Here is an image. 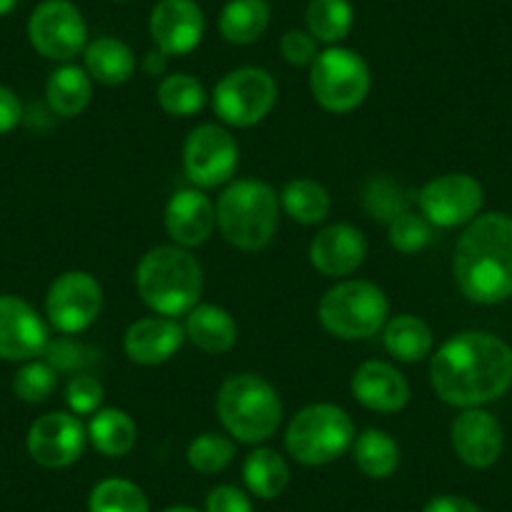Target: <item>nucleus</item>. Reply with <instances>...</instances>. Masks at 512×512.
Returning <instances> with one entry per match:
<instances>
[{"label": "nucleus", "mask_w": 512, "mask_h": 512, "mask_svg": "<svg viewBox=\"0 0 512 512\" xmlns=\"http://www.w3.org/2000/svg\"><path fill=\"white\" fill-rule=\"evenodd\" d=\"M437 397L452 407H480L512 387V349L487 332H462L447 339L430 362Z\"/></svg>", "instance_id": "f257e3e1"}, {"label": "nucleus", "mask_w": 512, "mask_h": 512, "mask_svg": "<svg viewBox=\"0 0 512 512\" xmlns=\"http://www.w3.org/2000/svg\"><path fill=\"white\" fill-rule=\"evenodd\" d=\"M455 282L470 302L497 304L512 297V219L477 216L455 246Z\"/></svg>", "instance_id": "f03ea898"}, {"label": "nucleus", "mask_w": 512, "mask_h": 512, "mask_svg": "<svg viewBox=\"0 0 512 512\" xmlns=\"http://www.w3.org/2000/svg\"><path fill=\"white\" fill-rule=\"evenodd\" d=\"M139 297L159 317H186L199 304L204 272L196 256L181 246H156L136 267Z\"/></svg>", "instance_id": "7ed1b4c3"}, {"label": "nucleus", "mask_w": 512, "mask_h": 512, "mask_svg": "<svg viewBox=\"0 0 512 512\" xmlns=\"http://www.w3.org/2000/svg\"><path fill=\"white\" fill-rule=\"evenodd\" d=\"M279 196L264 181H231L216 201V226L236 249H264L279 226Z\"/></svg>", "instance_id": "20e7f679"}, {"label": "nucleus", "mask_w": 512, "mask_h": 512, "mask_svg": "<svg viewBox=\"0 0 512 512\" xmlns=\"http://www.w3.org/2000/svg\"><path fill=\"white\" fill-rule=\"evenodd\" d=\"M216 415L239 442H264L282 425V400L277 390L259 374H231L216 395Z\"/></svg>", "instance_id": "39448f33"}, {"label": "nucleus", "mask_w": 512, "mask_h": 512, "mask_svg": "<svg viewBox=\"0 0 512 512\" xmlns=\"http://www.w3.org/2000/svg\"><path fill=\"white\" fill-rule=\"evenodd\" d=\"M317 314L322 327L337 339H367L387 324L390 302L377 284L347 279L324 294Z\"/></svg>", "instance_id": "423d86ee"}, {"label": "nucleus", "mask_w": 512, "mask_h": 512, "mask_svg": "<svg viewBox=\"0 0 512 512\" xmlns=\"http://www.w3.org/2000/svg\"><path fill=\"white\" fill-rule=\"evenodd\" d=\"M284 442L289 455L302 465H329L354 445V422L342 407L317 402L297 412Z\"/></svg>", "instance_id": "0eeeda50"}, {"label": "nucleus", "mask_w": 512, "mask_h": 512, "mask_svg": "<svg viewBox=\"0 0 512 512\" xmlns=\"http://www.w3.org/2000/svg\"><path fill=\"white\" fill-rule=\"evenodd\" d=\"M309 88L324 111L349 113L364 103L372 88V76L359 53L329 46L309 66Z\"/></svg>", "instance_id": "6e6552de"}, {"label": "nucleus", "mask_w": 512, "mask_h": 512, "mask_svg": "<svg viewBox=\"0 0 512 512\" xmlns=\"http://www.w3.org/2000/svg\"><path fill=\"white\" fill-rule=\"evenodd\" d=\"M279 88L272 73L256 66L229 71L211 93V106L226 126L249 128L262 123L277 106Z\"/></svg>", "instance_id": "1a4fd4ad"}, {"label": "nucleus", "mask_w": 512, "mask_h": 512, "mask_svg": "<svg viewBox=\"0 0 512 512\" xmlns=\"http://www.w3.org/2000/svg\"><path fill=\"white\" fill-rule=\"evenodd\" d=\"M28 41L51 61L68 63L88 46V26L71 0H43L28 18Z\"/></svg>", "instance_id": "9d476101"}, {"label": "nucleus", "mask_w": 512, "mask_h": 512, "mask_svg": "<svg viewBox=\"0 0 512 512\" xmlns=\"http://www.w3.org/2000/svg\"><path fill=\"white\" fill-rule=\"evenodd\" d=\"M239 166V144L224 126L201 123L184 144V171L201 189L229 184Z\"/></svg>", "instance_id": "9b49d317"}, {"label": "nucleus", "mask_w": 512, "mask_h": 512, "mask_svg": "<svg viewBox=\"0 0 512 512\" xmlns=\"http://www.w3.org/2000/svg\"><path fill=\"white\" fill-rule=\"evenodd\" d=\"M103 309V289L88 272H66L51 284L46 297L48 322L63 334L91 327Z\"/></svg>", "instance_id": "f8f14e48"}, {"label": "nucleus", "mask_w": 512, "mask_h": 512, "mask_svg": "<svg viewBox=\"0 0 512 512\" xmlns=\"http://www.w3.org/2000/svg\"><path fill=\"white\" fill-rule=\"evenodd\" d=\"M482 201H485V194H482L480 181L467 174L435 176L417 194L420 214L432 226H442V229L470 224L480 214Z\"/></svg>", "instance_id": "ddd939ff"}, {"label": "nucleus", "mask_w": 512, "mask_h": 512, "mask_svg": "<svg viewBox=\"0 0 512 512\" xmlns=\"http://www.w3.org/2000/svg\"><path fill=\"white\" fill-rule=\"evenodd\" d=\"M88 432L71 412H48L38 417L28 430V452L48 470L73 465L86 450Z\"/></svg>", "instance_id": "4468645a"}, {"label": "nucleus", "mask_w": 512, "mask_h": 512, "mask_svg": "<svg viewBox=\"0 0 512 512\" xmlns=\"http://www.w3.org/2000/svg\"><path fill=\"white\" fill-rule=\"evenodd\" d=\"M48 327L41 314L21 297H0V359L31 362L48 347Z\"/></svg>", "instance_id": "2eb2a0df"}, {"label": "nucleus", "mask_w": 512, "mask_h": 512, "mask_svg": "<svg viewBox=\"0 0 512 512\" xmlns=\"http://www.w3.org/2000/svg\"><path fill=\"white\" fill-rule=\"evenodd\" d=\"M149 33L166 56H186L204 38V11L196 0H159L151 11Z\"/></svg>", "instance_id": "dca6fc26"}, {"label": "nucleus", "mask_w": 512, "mask_h": 512, "mask_svg": "<svg viewBox=\"0 0 512 512\" xmlns=\"http://www.w3.org/2000/svg\"><path fill=\"white\" fill-rule=\"evenodd\" d=\"M450 437L457 457L475 470L495 465L502 455V442H505L500 422L480 407H470L457 415Z\"/></svg>", "instance_id": "f3484780"}, {"label": "nucleus", "mask_w": 512, "mask_h": 512, "mask_svg": "<svg viewBox=\"0 0 512 512\" xmlns=\"http://www.w3.org/2000/svg\"><path fill=\"white\" fill-rule=\"evenodd\" d=\"M367 239L352 224L324 226L309 244V262L324 277H349L362 267Z\"/></svg>", "instance_id": "a211bd4d"}, {"label": "nucleus", "mask_w": 512, "mask_h": 512, "mask_svg": "<svg viewBox=\"0 0 512 512\" xmlns=\"http://www.w3.org/2000/svg\"><path fill=\"white\" fill-rule=\"evenodd\" d=\"M352 395L362 407L372 412H400L410 400V384L405 374L390 362L369 359L352 374Z\"/></svg>", "instance_id": "6ab92c4d"}, {"label": "nucleus", "mask_w": 512, "mask_h": 512, "mask_svg": "<svg viewBox=\"0 0 512 512\" xmlns=\"http://www.w3.org/2000/svg\"><path fill=\"white\" fill-rule=\"evenodd\" d=\"M184 327L171 317H144L123 334L126 357L141 367H156L174 357L184 344Z\"/></svg>", "instance_id": "aec40b11"}, {"label": "nucleus", "mask_w": 512, "mask_h": 512, "mask_svg": "<svg viewBox=\"0 0 512 512\" xmlns=\"http://www.w3.org/2000/svg\"><path fill=\"white\" fill-rule=\"evenodd\" d=\"M166 234L181 249L201 246L216 229V206L196 189H181L166 204Z\"/></svg>", "instance_id": "412c9836"}, {"label": "nucleus", "mask_w": 512, "mask_h": 512, "mask_svg": "<svg viewBox=\"0 0 512 512\" xmlns=\"http://www.w3.org/2000/svg\"><path fill=\"white\" fill-rule=\"evenodd\" d=\"M186 337L206 354H224L236 344L239 329L234 317L216 304H196L186 314Z\"/></svg>", "instance_id": "4be33fe9"}, {"label": "nucleus", "mask_w": 512, "mask_h": 512, "mask_svg": "<svg viewBox=\"0 0 512 512\" xmlns=\"http://www.w3.org/2000/svg\"><path fill=\"white\" fill-rule=\"evenodd\" d=\"M83 61H86L88 76L103 86H121L136 71L134 51L121 38L113 36H101L88 43Z\"/></svg>", "instance_id": "5701e85b"}, {"label": "nucleus", "mask_w": 512, "mask_h": 512, "mask_svg": "<svg viewBox=\"0 0 512 512\" xmlns=\"http://www.w3.org/2000/svg\"><path fill=\"white\" fill-rule=\"evenodd\" d=\"M93 96V78L88 76L86 68L63 63L61 68L51 73L46 86L48 106L53 113L63 118L81 116L88 108Z\"/></svg>", "instance_id": "b1692460"}, {"label": "nucleus", "mask_w": 512, "mask_h": 512, "mask_svg": "<svg viewBox=\"0 0 512 512\" xmlns=\"http://www.w3.org/2000/svg\"><path fill=\"white\" fill-rule=\"evenodd\" d=\"M269 21L267 0H229L219 13V33L234 46H251L267 33Z\"/></svg>", "instance_id": "393cba45"}, {"label": "nucleus", "mask_w": 512, "mask_h": 512, "mask_svg": "<svg viewBox=\"0 0 512 512\" xmlns=\"http://www.w3.org/2000/svg\"><path fill=\"white\" fill-rule=\"evenodd\" d=\"M384 349L400 362H420L432 352V329L415 314H397L382 327Z\"/></svg>", "instance_id": "a878e982"}, {"label": "nucleus", "mask_w": 512, "mask_h": 512, "mask_svg": "<svg viewBox=\"0 0 512 512\" xmlns=\"http://www.w3.org/2000/svg\"><path fill=\"white\" fill-rule=\"evenodd\" d=\"M86 432L91 445L106 457L128 455V452L134 450L136 437H139L134 417L123 410H116V407L98 410L91 417V422H88Z\"/></svg>", "instance_id": "bb28decb"}, {"label": "nucleus", "mask_w": 512, "mask_h": 512, "mask_svg": "<svg viewBox=\"0 0 512 512\" xmlns=\"http://www.w3.org/2000/svg\"><path fill=\"white\" fill-rule=\"evenodd\" d=\"M241 475H244V482L251 495L262 497V500H274L289 485L287 460L277 450H272V447H256L244 460Z\"/></svg>", "instance_id": "cd10ccee"}, {"label": "nucleus", "mask_w": 512, "mask_h": 512, "mask_svg": "<svg viewBox=\"0 0 512 512\" xmlns=\"http://www.w3.org/2000/svg\"><path fill=\"white\" fill-rule=\"evenodd\" d=\"M352 452L359 470L372 477V480L390 477L400 465V445H397V440L390 432L377 430V427L364 430L362 435L354 437Z\"/></svg>", "instance_id": "c85d7f7f"}, {"label": "nucleus", "mask_w": 512, "mask_h": 512, "mask_svg": "<svg viewBox=\"0 0 512 512\" xmlns=\"http://www.w3.org/2000/svg\"><path fill=\"white\" fill-rule=\"evenodd\" d=\"M279 204L297 224L312 226L327 219L332 211V196L319 181L294 179L282 189Z\"/></svg>", "instance_id": "c756f323"}, {"label": "nucleus", "mask_w": 512, "mask_h": 512, "mask_svg": "<svg viewBox=\"0 0 512 512\" xmlns=\"http://www.w3.org/2000/svg\"><path fill=\"white\" fill-rule=\"evenodd\" d=\"M307 31L317 38V43L344 41L354 26V8L349 0H309L307 6Z\"/></svg>", "instance_id": "7c9ffc66"}, {"label": "nucleus", "mask_w": 512, "mask_h": 512, "mask_svg": "<svg viewBox=\"0 0 512 512\" xmlns=\"http://www.w3.org/2000/svg\"><path fill=\"white\" fill-rule=\"evenodd\" d=\"M88 512H151L149 497L136 482L106 477L88 495Z\"/></svg>", "instance_id": "2f4dec72"}, {"label": "nucleus", "mask_w": 512, "mask_h": 512, "mask_svg": "<svg viewBox=\"0 0 512 512\" xmlns=\"http://www.w3.org/2000/svg\"><path fill=\"white\" fill-rule=\"evenodd\" d=\"M156 98H159L161 108L176 118H189L206 106L204 86L194 76H189V73H171V76H166L159 83Z\"/></svg>", "instance_id": "473e14b6"}, {"label": "nucleus", "mask_w": 512, "mask_h": 512, "mask_svg": "<svg viewBox=\"0 0 512 512\" xmlns=\"http://www.w3.org/2000/svg\"><path fill=\"white\" fill-rule=\"evenodd\" d=\"M234 442L226 435H216V432H204L196 440H191L189 450H186V460L201 475H216V472L226 470L234 460Z\"/></svg>", "instance_id": "72a5a7b5"}, {"label": "nucleus", "mask_w": 512, "mask_h": 512, "mask_svg": "<svg viewBox=\"0 0 512 512\" xmlns=\"http://www.w3.org/2000/svg\"><path fill=\"white\" fill-rule=\"evenodd\" d=\"M362 204L369 211V216L377 221L390 224L395 216L407 211V199L402 194V186L395 184L387 176H372L362 189Z\"/></svg>", "instance_id": "f704fd0d"}, {"label": "nucleus", "mask_w": 512, "mask_h": 512, "mask_svg": "<svg viewBox=\"0 0 512 512\" xmlns=\"http://www.w3.org/2000/svg\"><path fill=\"white\" fill-rule=\"evenodd\" d=\"M56 384V367L48 362H36V359H31V362L23 364L16 372V377H13V392H16L18 400L38 405V402H46L48 397L53 395Z\"/></svg>", "instance_id": "c9c22d12"}, {"label": "nucleus", "mask_w": 512, "mask_h": 512, "mask_svg": "<svg viewBox=\"0 0 512 512\" xmlns=\"http://www.w3.org/2000/svg\"><path fill=\"white\" fill-rule=\"evenodd\" d=\"M387 236H390V244L397 251L417 254V251H422L432 241V224L422 214L407 209L387 224Z\"/></svg>", "instance_id": "e433bc0d"}, {"label": "nucleus", "mask_w": 512, "mask_h": 512, "mask_svg": "<svg viewBox=\"0 0 512 512\" xmlns=\"http://www.w3.org/2000/svg\"><path fill=\"white\" fill-rule=\"evenodd\" d=\"M66 402L73 415H96L103 402V384L91 374H76L66 387Z\"/></svg>", "instance_id": "4c0bfd02"}, {"label": "nucleus", "mask_w": 512, "mask_h": 512, "mask_svg": "<svg viewBox=\"0 0 512 512\" xmlns=\"http://www.w3.org/2000/svg\"><path fill=\"white\" fill-rule=\"evenodd\" d=\"M279 51H282L284 61L292 66H312L314 58L319 56L317 38L309 31H287L279 41Z\"/></svg>", "instance_id": "58836bf2"}, {"label": "nucleus", "mask_w": 512, "mask_h": 512, "mask_svg": "<svg viewBox=\"0 0 512 512\" xmlns=\"http://www.w3.org/2000/svg\"><path fill=\"white\" fill-rule=\"evenodd\" d=\"M48 364H53L56 369H81L86 367L88 362H93L91 357H96L93 352H88L81 344H73L68 339H61V342H48L46 347Z\"/></svg>", "instance_id": "ea45409f"}, {"label": "nucleus", "mask_w": 512, "mask_h": 512, "mask_svg": "<svg viewBox=\"0 0 512 512\" xmlns=\"http://www.w3.org/2000/svg\"><path fill=\"white\" fill-rule=\"evenodd\" d=\"M206 512H254V505L239 487L219 485L206 497Z\"/></svg>", "instance_id": "a19ab883"}, {"label": "nucleus", "mask_w": 512, "mask_h": 512, "mask_svg": "<svg viewBox=\"0 0 512 512\" xmlns=\"http://www.w3.org/2000/svg\"><path fill=\"white\" fill-rule=\"evenodd\" d=\"M23 106L11 88L0 86V136L11 134L13 128L21 123Z\"/></svg>", "instance_id": "79ce46f5"}, {"label": "nucleus", "mask_w": 512, "mask_h": 512, "mask_svg": "<svg viewBox=\"0 0 512 512\" xmlns=\"http://www.w3.org/2000/svg\"><path fill=\"white\" fill-rule=\"evenodd\" d=\"M422 512H482V510L480 505H475V502L467 500V497L437 495L427 502Z\"/></svg>", "instance_id": "37998d69"}, {"label": "nucleus", "mask_w": 512, "mask_h": 512, "mask_svg": "<svg viewBox=\"0 0 512 512\" xmlns=\"http://www.w3.org/2000/svg\"><path fill=\"white\" fill-rule=\"evenodd\" d=\"M166 71H169V56H166L164 51L154 48V51L146 53V56H144V73H146V76L156 78V76H164Z\"/></svg>", "instance_id": "c03bdc74"}, {"label": "nucleus", "mask_w": 512, "mask_h": 512, "mask_svg": "<svg viewBox=\"0 0 512 512\" xmlns=\"http://www.w3.org/2000/svg\"><path fill=\"white\" fill-rule=\"evenodd\" d=\"M16 6H18V0H0V18L16 11Z\"/></svg>", "instance_id": "a18cd8bd"}, {"label": "nucleus", "mask_w": 512, "mask_h": 512, "mask_svg": "<svg viewBox=\"0 0 512 512\" xmlns=\"http://www.w3.org/2000/svg\"><path fill=\"white\" fill-rule=\"evenodd\" d=\"M161 512H199L196 507H189V505H174V507H166V510Z\"/></svg>", "instance_id": "49530a36"}, {"label": "nucleus", "mask_w": 512, "mask_h": 512, "mask_svg": "<svg viewBox=\"0 0 512 512\" xmlns=\"http://www.w3.org/2000/svg\"><path fill=\"white\" fill-rule=\"evenodd\" d=\"M113 3H128V0H113Z\"/></svg>", "instance_id": "de8ad7c7"}]
</instances>
